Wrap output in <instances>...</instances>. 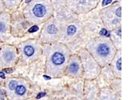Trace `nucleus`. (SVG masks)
I'll return each mask as SVG.
<instances>
[{
  "instance_id": "f8f14e48",
  "label": "nucleus",
  "mask_w": 134,
  "mask_h": 100,
  "mask_svg": "<svg viewBox=\"0 0 134 100\" xmlns=\"http://www.w3.org/2000/svg\"><path fill=\"white\" fill-rule=\"evenodd\" d=\"M38 30H39V28L37 26H34L29 30V32L30 33H34V32H37Z\"/></svg>"
},
{
  "instance_id": "4be33fe9",
  "label": "nucleus",
  "mask_w": 134,
  "mask_h": 100,
  "mask_svg": "<svg viewBox=\"0 0 134 100\" xmlns=\"http://www.w3.org/2000/svg\"><path fill=\"white\" fill-rule=\"evenodd\" d=\"M3 7V0H0V9Z\"/></svg>"
},
{
  "instance_id": "a211bd4d",
  "label": "nucleus",
  "mask_w": 134,
  "mask_h": 100,
  "mask_svg": "<svg viewBox=\"0 0 134 100\" xmlns=\"http://www.w3.org/2000/svg\"><path fill=\"white\" fill-rule=\"evenodd\" d=\"M4 29H5V26L4 24L2 23H0V32L3 31Z\"/></svg>"
},
{
  "instance_id": "dca6fc26",
  "label": "nucleus",
  "mask_w": 134,
  "mask_h": 100,
  "mask_svg": "<svg viewBox=\"0 0 134 100\" xmlns=\"http://www.w3.org/2000/svg\"><path fill=\"white\" fill-rule=\"evenodd\" d=\"M113 0H103V3H102V5L103 6H106L109 4H110L112 2Z\"/></svg>"
},
{
  "instance_id": "423d86ee",
  "label": "nucleus",
  "mask_w": 134,
  "mask_h": 100,
  "mask_svg": "<svg viewBox=\"0 0 134 100\" xmlns=\"http://www.w3.org/2000/svg\"><path fill=\"white\" fill-rule=\"evenodd\" d=\"M16 92L19 95H23L26 92V89L23 86H18L16 88Z\"/></svg>"
},
{
  "instance_id": "ddd939ff",
  "label": "nucleus",
  "mask_w": 134,
  "mask_h": 100,
  "mask_svg": "<svg viewBox=\"0 0 134 100\" xmlns=\"http://www.w3.org/2000/svg\"><path fill=\"white\" fill-rule=\"evenodd\" d=\"M121 62H122V59L120 58L118 60L117 63V67L119 71H121V69H122V64H121Z\"/></svg>"
},
{
  "instance_id": "f3484780",
  "label": "nucleus",
  "mask_w": 134,
  "mask_h": 100,
  "mask_svg": "<svg viewBox=\"0 0 134 100\" xmlns=\"http://www.w3.org/2000/svg\"><path fill=\"white\" fill-rule=\"evenodd\" d=\"M45 95H46L45 93H41L38 94V95L37 97V99H40V98H42V97H44Z\"/></svg>"
},
{
  "instance_id": "f03ea898",
  "label": "nucleus",
  "mask_w": 134,
  "mask_h": 100,
  "mask_svg": "<svg viewBox=\"0 0 134 100\" xmlns=\"http://www.w3.org/2000/svg\"><path fill=\"white\" fill-rule=\"evenodd\" d=\"M32 12L36 17L42 18L46 14V9L44 5L41 4H37L33 7Z\"/></svg>"
},
{
  "instance_id": "9b49d317",
  "label": "nucleus",
  "mask_w": 134,
  "mask_h": 100,
  "mask_svg": "<svg viewBox=\"0 0 134 100\" xmlns=\"http://www.w3.org/2000/svg\"><path fill=\"white\" fill-rule=\"evenodd\" d=\"M17 82L15 81H12L11 82H10L9 85V88L11 90H14V89H15L17 87Z\"/></svg>"
},
{
  "instance_id": "39448f33",
  "label": "nucleus",
  "mask_w": 134,
  "mask_h": 100,
  "mask_svg": "<svg viewBox=\"0 0 134 100\" xmlns=\"http://www.w3.org/2000/svg\"><path fill=\"white\" fill-rule=\"evenodd\" d=\"M79 67L76 63H72L69 67V71L72 73H76L78 70Z\"/></svg>"
},
{
  "instance_id": "1a4fd4ad",
  "label": "nucleus",
  "mask_w": 134,
  "mask_h": 100,
  "mask_svg": "<svg viewBox=\"0 0 134 100\" xmlns=\"http://www.w3.org/2000/svg\"><path fill=\"white\" fill-rule=\"evenodd\" d=\"M4 2V3L6 4L7 6H11L12 5H15L17 1L18 0H3Z\"/></svg>"
},
{
  "instance_id": "412c9836",
  "label": "nucleus",
  "mask_w": 134,
  "mask_h": 100,
  "mask_svg": "<svg viewBox=\"0 0 134 100\" xmlns=\"http://www.w3.org/2000/svg\"><path fill=\"white\" fill-rule=\"evenodd\" d=\"M44 77L45 79H46V80H49V79H51L50 77H48V76H44Z\"/></svg>"
},
{
  "instance_id": "9d476101",
  "label": "nucleus",
  "mask_w": 134,
  "mask_h": 100,
  "mask_svg": "<svg viewBox=\"0 0 134 100\" xmlns=\"http://www.w3.org/2000/svg\"><path fill=\"white\" fill-rule=\"evenodd\" d=\"M5 59L8 61H11L13 58V55L12 53L10 52H7L5 55Z\"/></svg>"
},
{
  "instance_id": "7ed1b4c3",
  "label": "nucleus",
  "mask_w": 134,
  "mask_h": 100,
  "mask_svg": "<svg viewBox=\"0 0 134 100\" xmlns=\"http://www.w3.org/2000/svg\"><path fill=\"white\" fill-rule=\"evenodd\" d=\"M111 51V48L109 45L106 43H101L98 45L96 52L99 56L105 57L108 56Z\"/></svg>"
},
{
  "instance_id": "6ab92c4d",
  "label": "nucleus",
  "mask_w": 134,
  "mask_h": 100,
  "mask_svg": "<svg viewBox=\"0 0 134 100\" xmlns=\"http://www.w3.org/2000/svg\"><path fill=\"white\" fill-rule=\"evenodd\" d=\"M5 71L7 73H11L12 72V70L11 69H10V68H9V69H7L5 70Z\"/></svg>"
},
{
  "instance_id": "4468645a",
  "label": "nucleus",
  "mask_w": 134,
  "mask_h": 100,
  "mask_svg": "<svg viewBox=\"0 0 134 100\" xmlns=\"http://www.w3.org/2000/svg\"><path fill=\"white\" fill-rule=\"evenodd\" d=\"M121 10H122V8L121 7H120L119 8H118L116 12V14L117 15V16H118L119 17H121L122 16V13H121Z\"/></svg>"
},
{
  "instance_id": "aec40b11",
  "label": "nucleus",
  "mask_w": 134,
  "mask_h": 100,
  "mask_svg": "<svg viewBox=\"0 0 134 100\" xmlns=\"http://www.w3.org/2000/svg\"><path fill=\"white\" fill-rule=\"evenodd\" d=\"M0 77L2 78V79H5V74L2 72H0Z\"/></svg>"
},
{
  "instance_id": "2eb2a0df",
  "label": "nucleus",
  "mask_w": 134,
  "mask_h": 100,
  "mask_svg": "<svg viewBox=\"0 0 134 100\" xmlns=\"http://www.w3.org/2000/svg\"><path fill=\"white\" fill-rule=\"evenodd\" d=\"M99 34L102 36H106L108 34V31L105 29H103L99 32Z\"/></svg>"
},
{
  "instance_id": "f257e3e1",
  "label": "nucleus",
  "mask_w": 134,
  "mask_h": 100,
  "mask_svg": "<svg viewBox=\"0 0 134 100\" xmlns=\"http://www.w3.org/2000/svg\"><path fill=\"white\" fill-rule=\"evenodd\" d=\"M65 62V55L61 52L56 51L51 56L50 62L54 66H61Z\"/></svg>"
},
{
  "instance_id": "6e6552de",
  "label": "nucleus",
  "mask_w": 134,
  "mask_h": 100,
  "mask_svg": "<svg viewBox=\"0 0 134 100\" xmlns=\"http://www.w3.org/2000/svg\"><path fill=\"white\" fill-rule=\"evenodd\" d=\"M76 31V28L74 25L69 26L67 30V34L70 36L73 35Z\"/></svg>"
},
{
  "instance_id": "20e7f679",
  "label": "nucleus",
  "mask_w": 134,
  "mask_h": 100,
  "mask_svg": "<svg viewBox=\"0 0 134 100\" xmlns=\"http://www.w3.org/2000/svg\"><path fill=\"white\" fill-rule=\"evenodd\" d=\"M24 52L26 56H27L28 57H30V56H32L34 54V49L32 46H26L24 48Z\"/></svg>"
},
{
  "instance_id": "5701e85b",
  "label": "nucleus",
  "mask_w": 134,
  "mask_h": 100,
  "mask_svg": "<svg viewBox=\"0 0 134 100\" xmlns=\"http://www.w3.org/2000/svg\"><path fill=\"white\" fill-rule=\"evenodd\" d=\"M118 33V34H119L120 36H121V29L119 30Z\"/></svg>"
},
{
  "instance_id": "b1692460",
  "label": "nucleus",
  "mask_w": 134,
  "mask_h": 100,
  "mask_svg": "<svg viewBox=\"0 0 134 100\" xmlns=\"http://www.w3.org/2000/svg\"><path fill=\"white\" fill-rule=\"evenodd\" d=\"M31 2V0H26V3H29Z\"/></svg>"
},
{
  "instance_id": "0eeeda50",
  "label": "nucleus",
  "mask_w": 134,
  "mask_h": 100,
  "mask_svg": "<svg viewBox=\"0 0 134 100\" xmlns=\"http://www.w3.org/2000/svg\"><path fill=\"white\" fill-rule=\"evenodd\" d=\"M47 31L49 34H55L57 32V29L54 25H51L48 27Z\"/></svg>"
}]
</instances>
